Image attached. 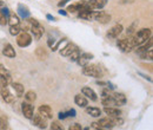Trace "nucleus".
I'll return each instance as SVG.
<instances>
[{"label":"nucleus","instance_id":"obj_33","mask_svg":"<svg viewBox=\"0 0 153 130\" xmlns=\"http://www.w3.org/2000/svg\"><path fill=\"white\" fill-rule=\"evenodd\" d=\"M10 8L8 7H6V6H2V7H0V14H2V16H5L6 18H8V16H10Z\"/></svg>","mask_w":153,"mask_h":130},{"label":"nucleus","instance_id":"obj_36","mask_svg":"<svg viewBox=\"0 0 153 130\" xmlns=\"http://www.w3.org/2000/svg\"><path fill=\"white\" fill-rule=\"evenodd\" d=\"M68 130H84V129L81 128V125H80V124H78V123H74V124L70 125Z\"/></svg>","mask_w":153,"mask_h":130},{"label":"nucleus","instance_id":"obj_34","mask_svg":"<svg viewBox=\"0 0 153 130\" xmlns=\"http://www.w3.org/2000/svg\"><path fill=\"white\" fill-rule=\"evenodd\" d=\"M7 129V119L5 117H0V130H6Z\"/></svg>","mask_w":153,"mask_h":130},{"label":"nucleus","instance_id":"obj_29","mask_svg":"<svg viewBox=\"0 0 153 130\" xmlns=\"http://www.w3.org/2000/svg\"><path fill=\"white\" fill-rule=\"evenodd\" d=\"M0 76L5 77V78L7 79V82L11 83V74H10V72L7 71V69H6L4 65H0Z\"/></svg>","mask_w":153,"mask_h":130},{"label":"nucleus","instance_id":"obj_30","mask_svg":"<svg viewBox=\"0 0 153 130\" xmlns=\"http://www.w3.org/2000/svg\"><path fill=\"white\" fill-rule=\"evenodd\" d=\"M21 30H20V25H17V26H10V35L11 36H18Z\"/></svg>","mask_w":153,"mask_h":130},{"label":"nucleus","instance_id":"obj_39","mask_svg":"<svg viewBox=\"0 0 153 130\" xmlns=\"http://www.w3.org/2000/svg\"><path fill=\"white\" fill-rule=\"evenodd\" d=\"M47 44H48V46L53 47V45L56 44V39H54V38H50V39H48V41H47Z\"/></svg>","mask_w":153,"mask_h":130},{"label":"nucleus","instance_id":"obj_27","mask_svg":"<svg viewBox=\"0 0 153 130\" xmlns=\"http://www.w3.org/2000/svg\"><path fill=\"white\" fill-rule=\"evenodd\" d=\"M101 103L105 107H115V103L114 101H113V98H112V95H110L107 97H104L102 101H101Z\"/></svg>","mask_w":153,"mask_h":130},{"label":"nucleus","instance_id":"obj_46","mask_svg":"<svg viewBox=\"0 0 153 130\" xmlns=\"http://www.w3.org/2000/svg\"><path fill=\"white\" fill-rule=\"evenodd\" d=\"M4 6V1L2 0H0V7H2Z\"/></svg>","mask_w":153,"mask_h":130},{"label":"nucleus","instance_id":"obj_3","mask_svg":"<svg viewBox=\"0 0 153 130\" xmlns=\"http://www.w3.org/2000/svg\"><path fill=\"white\" fill-rule=\"evenodd\" d=\"M30 20V23H31V33L33 35V37L36 40H39L40 38L42 37V35H44V27L41 26V24L39 23L38 20H36V19L33 18H27Z\"/></svg>","mask_w":153,"mask_h":130},{"label":"nucleus","instance_id":"obj_17","mask_svg":"<svg viewBox=\"0 0 153 130\" xmlns=\"http://www.w3.org/2000/svg\"><path fill=\"white\" fill-rule=\"evenodd\" d=\"M78 49V46H76V44H73V43H68V44H66V46L62 49V50H60V55L64 57H68L74 50Z\"/></svg>","mask_w":153,"mask_h":130},{"label":"nucleus","instance_id":"obj_32","mask_svg":"<svg viewBox=\"0 0 153 130\" xmlns=\"http://www.w3.org/2000/svg\"><path fill=\"white\" fill-rule=\"evenodd\" d=\"M79 56H80V51H79V49H76V50H74L68 57H70V59H71L72 62H76V59L79 58Z\"/></svg>","mask_w":153,"mask_h":130},{"label":"nucleus","instance_id":"obj_20","mask_svg":"<svg viewBox=\"0 0 153 130\" xmlns=\"http://www.w3.org/2000/svg\"><path fill=\"white\" fill-rule=\"evenodd\" d=\"M18 14H19L20 18L22 19V20L30 18V16H31L28 8H27L25 5H22V4H19V5H18Z\"/></svg>","mask_w":153,"mask_h":130},{"label":"nucleus","instance_id":"obj_43","mask_svg":"<svg viewBox=\"0 0 153 130\" xmlns=\"http://www.w3.org/2000/svg\"><path fill=\"white\" fill-rule=\"evenodd\" d=\"M58 12H59V14H61V16H67V12H66L65 10H59Z\"/></svg>","mask_w":153,"mask_h":130},{"label":"nucleus","instance_id":"obj_6","mask_svg":"<svg viewBox=\"0 0 153 130\" xmlns=\"http://www.w3.org/2000/svg\"><path fill=\"white\" fill-rule=\"evenodd\" d=\"M92 20H96L100 24H107L111 21V16L104 11H93Z\"/></svg>","mask_w":153,"mask_h":130},{"label":"nucleus","instance_id":"obj_2","mask_svg":"<svg viewBox=\"0 0 153 130\" xmlns=\"http://www.w3.org/2000/svg\"><path fill=\"white\" fill-rule=\"evenodd\" d=\"M82 74L88 77H94V78H100L102 77L105 71L104 69L98 65V64H86L82 66Z\"/></svg>","mask_w":153,"mask_h":130},{"label":"nucleus","instance_id":"obj_11","mask_svg":"<svg viewBox=\"0 0 153 130\" xmlns=\"http://www.w3.org/2000/svg\"><path fill=\"white\" fill-rule=\"evenodd\" d=\"M98 124H99L100 127L105 128V129H111V128H113V127L115 125L114 117H110V116H107V117H102V118L99 119Z\"/></svg>","mask_w":153,"mask_h":130},{"label":"nucleus","instance_id":"obj_16","mask_svg":"<svg viewBox=\"0 0 153 130\" xmlns=\"http://www.w3.org/2000/svg\"><path fill=\"white\" fill-rule=\"evenodd\" d=\"M81 93H82L85 97L90 98L91 101H97V99H98V96H97L96 91H94L93 89H91L90 86H84V88L81 89Z\"/></svg>","mask_w":153,"mask_h":130},{"label":"nucleus","instance_id":"obj_18","mask_svg":"<svg viewBox=\"0 0 153 130\" xmlns=\"http://www.w3.org/2000/svg\"><path fill=\"white\" fill-rule=\"evenodd\" d=\"M2 55L8 58H16L17 57V52L14 50V47L11 45V44H6L2 49Z\"/></svg>","mask_w":153,"mask_h":130},{"label":"nucleus","instance_id":"obj_38","mask_svg":"<svg viewBox=\"0 0 153 130\" xmlns=\"http://www.w3.org/2000/svg\"><path fill=\"white\" fill-rule=\"evenodd\" d=\"M66 115H67V117H76V112L74 109H71V110H68V111L66 112Z\"/></svg>","mask_w":153,"mask_h":130},{"label":"nucleus","instance_id":"obj_12","mask_svg":"<svg viewBox=\"0 0 153 130\" xmlns=\"http://www.w3.org/2000/svg\"><path fill=\"white\" fill-rule=\"evenodd\" d=\"M87 5L91 10H101L107 5V0H88Z\"/></svg>","mask_w":153,"mask_h":130},{"label":"nucleus","instance_id":"obj_45","mask_svg":"<svg viewBox=\"0 0 153 130\" xmlns=\"http://www.w3.org/2000/svg\"><path fill=\"white\" fill-rule=\"evenodd\" d=\"M125 2H134V0H120V4H125Z\"/></svg>","mask_w":153,"mask_h":130},{"label":"nucleus","instance_id":"obj_5","mask_svg":"<svg viewBox=\"0 0 153 130\" xmlns=\"http://www.w3.org/2000/svg\"><path fill=\"white\" fill-rule=\"evenodd\" d=\"M17 43H18V45H19L20 47H27L32 43V37L26 31H21L19 35H18Z\"/></svg>","mask_w":153,"mask_h":130},{"label":"nucleus","instance_id":"obj_7","mask_svg":"<svg viewBox=\"0 0 153 130\" xmlns=\"http://www.w3.org/2000/svg\"><path fill=\"white\" fill-rule=\"evenodd\" d=\"M0 95H1V97H2V99H4V102H6V103H8V104L14 103V101H16V95H13V93L11 92L8 85H5V86L0 90Z\"/></svg>","mask_w":153,"mask_h":130},{"label":"nucleus","instance_id":"obj_40","mask_svg":"<svg viewBox=\"0 0 153 130\" xmlns=\"http://www.w3.org/2000/svg\"><path fill=\"white\" fill-rule=\"evenodd\" d=\"M58 117H59V119H65V118H66V117H67V115H66V112H59V116H58Z\"/></svg>","mask_w":153,"mask_h":130},{"label":"nucleus","instance_id":"obj_19","mask_svg":"<svg viewBox=\"0 0 153 130\" xmlns=\"http://www.w3.org/2000/svg\"><path fill=\"white\" fill-rule=\"evenodd\" d=\"M104 111H105L106 115H108L110 117H119L121 115V111L117 107H105Z\"/></svg>","mask_w":153,"mask_h":130},{"label":"nucleus","instance_id":"obj_4","mask_svg":"<svg viewBox=\"0 0 153 130\" xmlns=\"http://www.w3.org/2000/svg\"><path fill=\"white\" fill-rule=\"evenodd\" d=\"M117 45L118 47L123 51V52H131L134 50V45L132 43V38L128 37V38H123V39H119L117 41Z\"/></svg>","mask_w":153,"mask_h":130},{"label":"nucleus","instance_id":"obj_31","mask_svg":"<svg viewBox=\"0 0 153 130\" xmlns=\"http://www.w3.org/2000/svg\"><path fill=\"white\" fill-rule=\"evenodd\" d=\"M50 128H51V130H64V127H62L59 122H57V121H53V122L51 123Z\"/></svg>","mask_w":153,"mask_h":130},{"label":"nucleus","instance_id":"obj_42","mask_svg":"<svg viewBox=\"0 0 153 130\" xmlns=\"http://www.w3.org/2000/svg\"><path fill=\"white\" fill-rule=\"evenodd\" d=\"M67 1H68V0H61V1H60V2L58 4V6H59V7H61V6L66 5V4H67Z\"/></svg>","mask_w":153,"mask_h":130},{"label":"nucleus","instance_id":"obj_1","mask_svg":"<svg viewBox=\"0 0 153 130\" xmlns=\"http://www.w3.org/2000/svg\"><path fill=\"white\" fill-rule=\"evenodd\" d=\"M152 36V31L151 29H141L138 32H135V35L132 36V43L134 45V49H137L138 46H140L141 44H144L149 38Z\"/></svg>","mask_w":153,"mask_h":130},{"label":"nucleus","instance_id":"obj_21","mask_svg":"<svg viewBox=\"0 0 153 130\" xmlns=\"http://www.w3.org/2000/svg\"><path fill=\"white\" fill-rule=\"evenodd\" d=\"M74 102H76V104L78 107H80V108H86L87 105H88V101H87V98L82 95H76V97H74Z\"/></svg>","mask_w":153,"mask_h":130},{"label":"nucleus","instance_id":"obj_28","mask_svg":"<svg viewBox=\"0 0 153 130\" xmlns=\"http://www.w3.org/2000/svg\"><path fill=\"white\" fill-rule=\"evenodd\" d=\"M140 57H141V59H144V60H152L153 59V50L152 49H150V50H147V51L140 53Z\"/></svg>","mask_w":153,"mask_h":130},{"label":"nucleus","instance_id":"obj_10","mask_svg":"<svg viewBox=\"0 0 153 130\" xmlns=\"http://www.w3.org/2000/svg\"><path fill=\"white\" fill-rule=\"evenodd\" d=\"M123 30H124L123 25L117 24V25H114L113 27L110 29V31H108L107 35H106V38H107V39H115V38L119 37V35L123 32Z\"/></svg>","mask_w":153,"mask_h":130},{"label":"nucleus","instance_id":"obj_13","mask_svg":"<svg viewBox=\"0 0 153 130\" xmlns=\"http://www.w3.org/2000/svg\"><path fill=\"white\" fill-rule=\"evenodd\" d=\"M93 58H94V56H93L92 53H90V52H84V53H80L79 58L76 59V63H78L80 66H84V65L88 64Z\"/></svg>","mask_w":153,"mask_h":130},{"label":"nucleus","instance_id":"obj_15","mask_svg":"<svg viewBox=\"0 0 153 130\" xmlns=\"http://www.w3.org/2000/svg\"><path fill=\"white\" fill-rule=\"evenodd\" d=\"M112 98L114 101L115 107H121V105H125L126 104V96L124 93L115 92L112 95Z\"/></svg>","mask_w":153,"mask_h":130},{"label":"nucleus","instance_id":"obj_23","mask_svg":"<svg viewBox=\"0 0 153 130\" xmlns=\"http://www.w3.org/2000/svg\"><path fill=\"white\" fill-rule=\"evenodd\" d=\"M7 24L10 26H17V25H20V19L17 14L14 13H10L8 18H7Z\"/></svg>","mask_w":153,"mask_h":130},{"label":"nucleus","instance_id":"obj_14","mask_svg":"<svg viewBox=\"0 0 153 130\" xmlns=\"http://www.w3.org/2000/svg\"><path fill=\"white\" fill-rule=\"evenodd\" d=\"M38 112L42 117H45L46 119H51V118L53 117V111H52L51 107H50V105H46V104L40 105L38 109Z\"/></svg>","mask_w":153,"mask_h":130},{"label":"nucleus","instance_id":"obj_8","mask_svg":"<svg viewBox=\"0 0 153 130\" xmlns=\"http://www.w3.org/2000/svg\"><path fill=\"white\" fill-rule=\"evenodd\" d=\"M21 111H22V115L27 118V119H32L33 115H34V108L32 105V103H28V102H22L21 104Z\"/></svg>","mask_w":153,"mask_h":130},{"label":"nucleus","instance_id":"obj_26","mask_svg":"<svg viewBox=\"0 0 153 130\" xmlns=\"http://www.w3.org/2000/svg\"><path fill=\"white\" fill-rule=\"evenodd\" d=\"M36 99H37V93L34 92V91L30 90V91H27V92L25 93V101L26 102L33 103V102H36Z\"/></svg>","mask_w":153,"mask_h":130},{"label":"nucleus","instance_id":"obj_25","mask_svg":"<svg viewBox=\"0 0 153 130\" xmlns=\"http://www.w3.org/2000/svg\"><path fill=\"white\" fill-rule=\"evenodd\" d=\"M12 89L16 92L17 97H21L24 95V86L20 83H12Z\"/></svg>","mask_w":153,"mask_h":130},{"label":"nucleus","instance_id":"obj_44","mask_svg":"<svg viewBox=\"0 0 153 130\" xmlns=\"http://www.w3.org/2000/svg\"><path fill=\"white\" fill-rule=\"evenodd\" d=\"M101 95H102V98H104V97H107V96H110V92H108L107 90H104Z\"/></svg>","mask_w":153,"mask_h":130},{"label":"nucleus","instance_id":"obj_24","mask_svg":"<svg viewBox=\"0 0 153 130\" xmlns=\"http://www.w3.org/2000/svg\"><path fill=\"white\" fill-rule=\"evenodd\" d=\"M86 113H88L92 117H100L101 110L97 107H86Z\"/></svg>","mask_w":153,"mask_h":130},{"label":"nucleus","instance_id":"obj_22","mask_svg":"<svg viewBox=\"0 0 153 130\" xmlns=\"http://www.w3.org/2000/svg\"><path fill=\"white\" fill-rule=\"evenodd\" d=\"M34 53H36L37 58H39L40 60H45V59H47V57H48V52H47L46 49L42 47V46L37 47L36 51H34Z\"/></svg>","mask_w":153,"mask_h":130},{"label":"nucleus","instance_id":"obj_35","mask_svg":"<svg viewBox=\"0 0 153 130\" xmlns=\"http://www.w3.org/2000/svg\"><path fill=\"white\" fill-rule=\"evenodd\" d=\"M10 83L7 82V79L5 78V77H2V76H0V90L5 86V85H8Z\"/></svg>","mask_w":153,"mask_h":130},{"label":"nucleus","instance_id":"obj_9","mask_svg":"<svg viewBox=\"0 0 153 130\" xmlns=\"http://www.w3.org/2000/svg\"><path fill=\"white\" fill-rule=\"evenodd\" d=\"M32 122H33V124L36 125V127H38L39 129H46L47 127H48V124H47V119L45 118V117H42L40 113H36V115H33V117H32Z\"/></svg>","mask_w":153,"mask_h":130},{"label":"nucleus","instance_id":"obj_41","mask_svg":"<svg viewBox=\"0 0 153 130\" xmlns=\"http://www.w3.org/2000/svg\"><path fill=\"white\" fill-rule=\"evenodd\" d=\"M46 18L48 19L50 21H54V20H56V18H54L52 14H46Z\"/></svg>","mask_w":153,"mask_h":130},{"label":"nucleus","instance_id":"obj_37","mask_svg":"<svg viewBox=\"0 0 153 130\" xmlns=\"http://www.w3.org/2000/svg\"><path fill=\"white\" fill-rule=\"evenodd\" d=\"M7 24V18L5 17V16H2V14H0V25H2V26H5Z\"/></svg>","mask_w":153,"mask_h":130}]
</instances>
